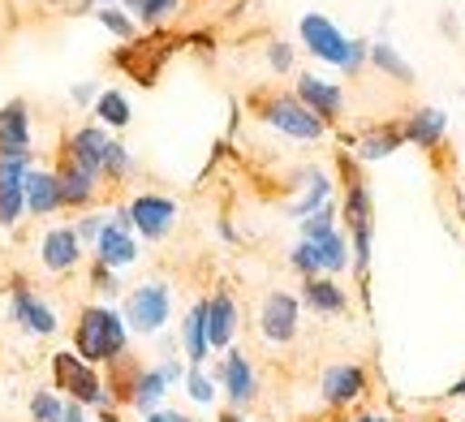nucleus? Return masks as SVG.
I'll use <instances>...</instances> for the list:
<instances>
[{
	"mask_svg": "<svg viewBox=\"0 0 465 422\" xmlns=\"http://www.w3.org/2000/svg\"><path fill=\"white\" fill-rule=\"evenodd\" d=\"M168 310H173V289L164 280H147V285H138L130 293V302H125V323H130L134 332H160L168 323Z\"/></svg>",
	"mask_w": 465,
	"mask_h": 422,
	"instance_id": "obj_6",
	"label": "nucleus"
},
{
	"mask_svg": "<svg viewBox=\"0 0 465 422\" xmlns=\"http://www.w3.org/2000/svg\"><path fill=\"white\" fill-rule=\"evenodd\" d=\"M104 5H108V0H104Z\"/></svg>",
	"mask_w": 465,
	"mask_h": 422,
	"instance_id": "obj_46",
	"label": "nucleus"
},
{
	"mask_svg": "<svg viewBox=\"0 0 465 422\" xmlns=\"http://www.w3.org/2000/svg\"><path fill=\"white\" fill-rule=\"evenodd\" d=\"M56 182H61V203L65 207H86L91 199H95V172H86V169H78L74 160H65L61 169H56Z\"/></svg>",
	"mask_w": 465,
	"mask_h": 422,
	"instance_id": "obj_23",
	"label": "nucleus"
},
{
	"mask_svg": "<svg viewBox=\"0 0 465 422\" xmlns=\"http://www.w3.org/2000/svg\"><path fill=\"white\" fill-rule=\"evenodd\" d=\"M95 263L108 271H121L138 263V241H134V229H125L121 220H108V229L95 241Z\"/></svg>",
	"mask_w": 465,
	"mask_h": 422,
	"instance_id": "obj_13",
	"label": "nucleus"
},
{
	"mask_svg": "<svg viewBox=\"0 0 465 422\" xmlns=\"http://www.w3.org/2000/svg\"><path fill=\"white\" fill-rule=\"evenodd\" d=\"M125 216H130L134 233H143L147 241H164L173 233V224H177V203L164 199V194H138V199H130Z\"/></svg>",
	"mask_w": 465,
	"mask_h": 422,
	"instance_id": "obj_8",
	"label": "nucleus"
},
{
	"mask_svg": "<svg viewBox=\"0 0 465 422\" xmlns=\"http://www.w3.org/2000/svg\"><path fill=\"white\" fill-rule=\"evenodd\" d=\"M74 349L91 367H104V362L113 367L125 354V319L108 306H86L78 315V328H74Z\"/></svg>",
	"mask_w": 465,
	"mask_h": 422,
	"instance_id": "obj_3",
	"label": "nucleus"
},
{
	"mask_svg": "<svg viewBox=\"0 0 465 422\" xmlns=\"http://www.w3.org/2000/svg\"><path fill=\"white\" fill-rule=\"evenodd\" d=\"M302 302L323 319H336L349 310V293L336 285V276H315V280H302Z\"/></svg>",
	"mask_w": 465,
	"mask_h": 422,
	"instance_id": "obj_16",
	"label": "nucleus"
},
{
	"mask_svg": "<svg viewBox=\"0 0 465 422\" xmlns=\"http://www.w3.org/2000/svg\"><path fill=\"white\" fill-rule=\"evenodd\" d=\"M130 5V14L138 17V22H147V26H160V22H168V17L182 9V0H125Z\"/></svg>",
	"mask_w": 465,
	"mask_h": 422,
	"instance_id": "obj_30",
	"label": "nucleus"
},
{
	"mask_svg": "<svg viewBox=\"0 0 465 422\" xmlns=\"http://www.w3.org/2000/svg\"><path fill=\"white\" fill-rule=\"evenodd\" d=\"M298 323H302V302L293 293H284V289H272L263 306H259V337L267 345H289L298 337Z\"/></svg>",
	"mask_w": 465,
	"mask_h": 422,
	"instance_id": "obj_7",
	"label": "nucleus"
},
{
	"mask_svg": "<svg viewBox=\"0 0 465 422\" xmlns=\"http://www.w3.org/2000/svg\"><path fill=\"white\" fill-rule=\"evenodd\" d=\"M26 177H0V229H14L17 216L26 211Z\"/></svg>",
	"mask_w": 465,
	"mask_h": 422,
	"instance_id": "obj_28",
	"label": "nucleus"
},
{
	"mask_svg": "<svg viewBox=\"0 0 465 422\" xmlns=\"http://www.w3.org/2000/svg\"><path fill=\"white\" fill-rule=\"evenodd\" d=\"M39 259H44L48 271H69L78 268V259H83V241H78L74 229H48L44 246H39Z\"/></svg>",
	"mask_w": 465,
	"mask_h": 422,
	"instance_id": "obj_18",
	"label": "nucleus"
},
{
	"mask_svg": "<svg viewBox=\"0 0 465 422\" xmlns=\"http://www.w3.org/2000/svg\"><path fill=\"white\" fill-rule=\"evenodd\" d=\"M108 147H113V138L104 134L100 125H83L78 134L69 138L65 160H74L78 169H86V172H95V177H100V169H104V155H108Z\"/></svg>",
	"mask_w": 465,
	"mask_h": 422,
	"instance_id": "obj_15",
	"label": "nucleus"
},
{
	"mask_svg": "<svg viewBox=\"0 0 465 422\" xmlns=\"http://www.w3.org/2000/svg\"><path fill=\"white\" fill-rule=\"evenodd\" d=\"M341 182H345V199H341V220L349 224V250H353V271L366 276L371 268V241H375V207H371V186L358 172L353 160H341Z\"/></svg>",
	"mask_w": 465,
	"mask_h": 422,
	"instance_id": "obj_1",
	"label": "nucleus"
},
{
	"mask_svg": "<svg viewBox=\"0 0 465 422\" xmlns=\"http://www.w3.org/2000/svg\"><path fill=\"white\" fill-rule=\"evenodd\" d=\"M220 384H224V397H229V409H242L254 406L259 397V379H254V367L242 349H224V362H220Z\"/></svg>",
	"mask_w": 465,
	"mask_h": 422,
	"instance_id": "obj_10",
	"label": "nucleus"
},
{
	"mask_svg": "<svg viewBox=\"0 0 465 422\" xmlns=\"http://www.w3.org/2000/svg\"><path fill=\"white\" fill-rule=\"evenodd\" d=\"M336 220H341V207H336V203L319 207L315 216L298 220V224H302V241H323L328 233H336Z\"/></svg>",
	"mask_w": 465,
	"mask_h": 422,
	"instance_id": "obj_29",
	"label": "nucleus"
},
{
	"mask_svg": "<svg viewBox=\"0 0 465 422\" xmlns=\"http://www.w3.org/2000/svg\"><path fill=\"white\" fill-rule=\"evenodd\" d=\"M289 268L298 271L302 280H315V276H323V263H319V246H315V241H298V246L289 250Z\"/></svg>",
	"mask_w": 465,
	"mask_h": 422,
	"instance_id": "obj_32",
	"label": "nucleus"
},
{
	"mask_svg": "<svg viewBox=\"0 0 465 422\" xmlns=\"http://www.w3.org/2000/svg\"><path fill=\"white\" fill-rule=\"evenodd\" d=\"M371 65L380 69L383 78H392V83H401V86H410L414 83V65L401 56L388 39H380V44H371Z\"/></svg>",
	"mask_w": 465,
	"mask_h": 422,
	"instance_id": "obj_25",
	"label": "nucleus"
},
{
	"mask_svg": "<svg viewBox=\"0 0 465 422\" xmlns=\"http://www.w3.org/2000/svg\"><path fill=\"white\" fill-rule=\"evenodd\" d=\"M353 422H397V418H392V414H358Z\"/></svg>",
	"mask_w": 465,
	"mask_h": 422,
	"instance_id": "obj_42",
	"label": "nucleus"
},
{
	"mask_svg": "<svg viewBox=\"0 0 465 422\" xmlns=\"http://www.w3.org/2000/svg\"><path fill=\"white\" fill-rule=\"evenodd\" d=\"M147 422H190V418L182 409H155V414H147Z\"/></svg>",
	"mask_w": 465,
	"mask_h": 422,
	"instance_id": "obj_40",
	"label": "nucleus"
},
{
	"mask_svg": "<svg viewBox=\"0 0 465 422\" xmlns=\"http://www.w3.org/2000/svg\"><path fill=\"white\" fill-rule=\"evenodd\" d=\"M91 285H100V293H108V298H113V293H116V276L108 268H100V263H95V268H91Z\"/></svg>",
	"mask_w": 465,
	"mask_h": 422,
	"instance_id": "obj_39",
	"label": "nucleus"
},
{
	"mask_svg": "<svg viewBox=\"0 0 465 422\" xmlns=\"http://www.w3.org/2000/svg\"><path fill=\"white\" fill-rule=\"evenodd\" d=\"M449 397H457V401H465V375H461V379H457V384H452V388H449Z\"/></svg>",
	"mask_w": 465,
	"mask_h": 422,
	"instance_id": "obj_43",
	"label": "nucleus"
},
{
	"mask_svg": "<svg viewBox=\"0 0 465 422\" xmlns=\"http://www.w3.org/2000/svg\"><path fill=\"white\" fill-rule=\"evenodd\" d=\"M104 229H108V220H104V216H83L74 233H78V241H100Z\"/></svg>",
	"mask_w": 465,
	"mask_h": 422,
	"instance_id": "obj_38",
	"label": "nucleus"
},
{
	"mask_svg": "<svg viewBox=\"0 0 465 422\" xmlns=\"http://www.w3.org/2000/svg\"><path fill=\"white\" fill-rule=\"evenodd\" d=\"M319 246V263H323V276H341V271L353 268V250H349V237L336 229V233H328L323 241H315Z\"/></svg>",
	"mask_w": 465,
	"mask_h": 422,
	"instance_id": "obj_27",
	"label": "nucleus"
},
{
	"mask_svg": "<svg viewBox=\"0 0 465 422\" xmlns=\"http://www.w3.org/2000/svg\"><path fill=\"white\" fill-rule=\"evenodd\" d=\"M293 95H298L323 125H332V121L345 113V91L336 83H328V78H315V74H302L298 86H293Z\"/></svg>",
	"mask_w": 465,
	"mask_h": 422,
	"instance_id": "obj_12",
	"label": "nucleus"
},
{
	"mask_svg": "<svg viewBox=\"0 0 465 422\" xmlns=\"http://www.w3.org/2000/svg\"><path fill=\"white\" fill-rule=\"evenodd\" d=\"M461 422H465V418H461Z\"/></svg>",
	"mask_w": 465,
	"mask_h": 422,
	"instance_id": "obj_47",
	"label": "nucleus"
},
{
	"mask_svg": "<svg viewBox=\"0 0 465 422\" xmlns=\"http://www.w3.org/2000/svg\"><path fill=\"white\" fill-rule=\"evenodd\" d=\"M164 392H168L164 367L138 371V379H134V392H130V406L143 409V414H155V409H160V401H164Z\"/></svg>",
	"mask_w": 465,
	"mask_h": 422,
	"instance_id": "obj_24",
	"label": "nucleus"
},
{
	"mask_svg": "<svg viewBox=\"0 0 465 422\" xmlns=\"http://www.w3.org/2000/svg\"><path fill=\"white\" fill-rule=\"evenodd\" d=\"M232 332H237V302H232V293L220 289L216 298L207 302V337H212V349H232Z\"/></svg>",
	"mask_w": 465,
	"mask_h": 422,
	"instance_id": "obj_20",
	"label": "nucleus"
},
{
	"mask_svg": "<svg viewBox=\"0 0 465 422\" xmlns=\"http://www.w3.org/2000/svg\"><path fill=\"white\" fill-rule=\"evenodd\" d=\"M125 172H130V152H125L121 142H113V147H108V155H104L100 177H108V182H125Z\"/></svg>",
	"mask_w": 465,
	"mask_h": 422,
	"instance_id": "obj_35",
	"label": "nucleus"
},
{
	"mask_svg": "<svg viewBox=\"0 0 465 422\" xmlns=\"http://www.w3.org/2000/svg\"><path fill=\"white\" fill-rule=\"evenodd\" d=\"M401 134H405V142H414L422 152H435L444 142V134H449V113L444 108H414L410 117L401 121Z\"/></svg>",
	"mask_w": 465,
	"mask_h": 422,
	"instance_id": "obj_14",
	"label": "nucleus"
},
{
	"mask_svg": "<svg viewBox=\"0 0 465 422\" xmlns=\"http://www.w3.org/2000/svg\"><path fill=\"white\" fill-rule=\"evenodd\" d=\"M31 418L35 422H65V401L56 392H35L31 397Z\"/></svg>",
	"mask_w": 465,
	"mask_h": 422,
	"instance_id": "obj_33",
	"label": "nucleus"
},
{
	"mask_svg": "<svg viewBox=\"0 0 465 422\" xmlns=\"http://www.w3.org/2000/svg\"><path fill=\"white\" fill-rule=\"evenodd\" d=\"M95 117L104 125H130V100L121 91H104L100 100H95Z\"/></svg>",
	"mask_w": 465,
	"mask_h": 422,
	"instance_id": "obj_31",
	"label": "nucleus"
},
{
	"mask_svg": "<svg viewBox=\"0 0 465 422\" xmlns=\"http://www.w3.org/2000/svg\"><path fill=\"white\" fill-rule=\"evenodd\" d=\"M65 422H86V418H83V406H78V401H69V406H65Z\"/></svg>",
	"mask_w": 465,
	"mask_h": 422,
	"instance_id": "obj_41",
	"label": "nucleus"
},
{
	"mask_svg": "<svg viewBox=\"0 0 465 422\" xmlns=\"http://www.w3.org/2000/svg\"><path fill=\"white\" fill-rule=\"evenodd\" d=\"M319 397L328 409H349L366 397V371L358 362H332L319 379Z\"/></svg>",
	"mask_w": 465,
	"mask_h": 422,
	"instance_id": "obj_9",
	"label": "nucleus"
},
{
	"mask_svg": "<svg viewBox=\"0 0 465 422\" xmlns=\"http://www.w3.org/2000/svg\"><path fill=\"white\" fill-rule=\"evenodd\" d=\"M14 319L26 328V332H35V337H52L56 332V310H52L48 302H39L26 285L14 289Z\"/></svg>",
	"mask_w": 465,
	"mask_h": 422,
	"instance_id": "obj_17",
	"label": "nucleus"
},
{
	"mask_svg": "<svg viewBox=\"0 0 465 422\" xmlns=\"http://www.w3.org/2000/svg\"><path fill=\"white\" fill-rule=\"evenodd\" d=\"M182 345H185V358H190V367H203V362L212 358V337H207V302H194L190 310H185Z\"/></svg>",
	"mask_w": 465,
	"mask_h": 422,
	"instance_id": "obj_21",
	"label": "nucleus"
},
{
	"mask_svg": "<svg viewBox=\"0 0 465 422\" xmlns=\"http://www.w3.org/2000/svg\"><path fill=\"white\" fill-rule=\"evenodd\" d=\"M267 65L276 69V74H289V69H293V48H289V44H272V48H267Z\"/></svg>",
	"mask_w": 465,
	"mask_h": 422,
	"instance_id": "obj_37",
	"label": "nucleus"
},
{
	"mask_svg": "<svg viewBox=\"0 0 465 422\" xmlns=\"http://www.w3.org/2000/svg\"><path fill=\"white\" fill-rule=\"evenodd\" d=\"M328 203H332V177H328V172H319V169H311L306 172V194L293 203V216L306 220V216H315L319 207H328Z\"/></svg>",
	"mask_w": 465,
	"mask_h": 422,
	"instance_id": "obj_26",
	"label": "nucleus"
},
{
	"mask_svg": "<svg viewBox=\"0 0 465 422\" xmlns=\"http://www.w3.org/2000/svg\"><path fill=\"white\" fill-rule=\"evenodd\" d=\"M298 34H302V48L328 61V65L345 69V74H358V69L371 61V44L366 39H349L345 31H336V22H328L323 14H306L298 22Z\"/></svg>",
	"mask_w": 465,
	"mask_h": 422,
	"instance_id": "obj_2",
	"label": "nucleus"
},
{
	"mask_svg": "<svg viewBox=\"0 0 465 422\" xmlns=\"http://www.w3.org/2000/svg\"><path fill=\"white\" fill-rule=\"evenodd\" d=\"M52 375H56V388L69 392L78 406H95L108 409L113 406V392H108V379H104L86 358L78 354H52Z\"/></svg>",
	"mask_w": 465,
	"mask_h": 422,
	"instance_id": "obj_5",
	"label": "nucleus"
},
{
	"mask_svg": "<svg viewBox=\"0 0 465 422\" xmlns=\"http://www.w3.org/2000/svg\"><path fill=\"white\" fill-rule=\"evenodd\" d=\"M259 117L272 125V130H281L284 138H298V142H319V138L328 134V125L298 100V95H281V91H267L259 95Z\"/></svg>",
	"mask_w": 465,
	"mask_h": 422,
	"instance_id": "obj_4",
	"label": "nucleus"
},
{
	"mask_svg": "<svg viewBox=\"0 0 465 422\" xmlns=\"http://www.w3.org/2000/svg\"><path fill=\"white\" fill-rule=\"evenodd\" d=\"M185 397H190L194 406H212V397H216L212 379H207L199 367H190V375H185Z\"/></svg>",
	"mask_w": 465,
	"mask_h": 422,
	"instance_id": "obj_36",
	"label": "nucleus"
},
{
	"mask_svg": "<svg viewBox=\"0 0 465 422\" xmlns=\"http://www.w3.org/2000/svg\"><path fill=\"white\" fill-rule=\"evenodd\" d=\"M104 22V26H108V31L116 34V39H125V44H130L134 34H138V26H134V17H130V9H113V5H104L100 14H95Z\"/></svg>",
	"mask_w": 465,
	"mask_h": 422,
	"instance_id": "obj_34",
	"label": "nucleus"
},
{
	"mask_svg": "<svg viewBox=\"0 0 465 422\" xmlns=\"http://www.w3.org/2000/svg\"><path fill=\"white\" fill-rule=\"evenodd\" d=\"M26 211L31 216H52V211H61V182H56V172H44V169H31L26 172Z\"/></svg>",
	"mask_w": 465,
	"mask_h": 422,
	"instance_id": "obj_19",
	"label": "nucleus"
},
{
	"mask_svg": "<svg viewBox=\"0 0 465 422\" xmlns=\"http://www.w3.org/2000/svg\"><path fill=\"white\" fill-rule=\"evenodd\" d=\"M405 147V134H401V125H371L358 142H353V155L362 160V164H371V160H388L392 152H401Z\"/></svg>",
	"mask_w": 465,
	"mask_h": 422,
	"instance_id": "obj_22",
	"label": "nucleus"
},
{
	"mask_svg": "<svg viewBox=\"0 0 465 422\" xmlns=\"http://www.w3.org/2000/svg\"><path fill=\"white\" fill-rule=\"evenodd\" d=\"M461 207H465V186H461Z\"/></svg>",
	"mask_w": 465,
	"mask_h": 422,
	"instance_id": "obj_45",
	"label": "nucleus"
},
{
	"mask_svg": "<svg viewBox=\"0 0 465 422\" xmlns=\"http://www.w3.org/2000/svg\"><path fill=\"white\" fill-rule=\"evenodd\" d=\"M220 422H246V418H242L237 409H224V414H220Z\"/></svg>",
	"mask_w": 465,
	"mask_h": 422,
	"instance_id": "obj_44",
	"label": "nucleus"
},
{
	"mask_svg": "<svg viewBox=\"0 0 465 422\" xmlns=\"http://www.w3.org/2000/svg\"><path fill=\"white\" fill-rule=\"evenodd\" d=\"M0 160L31 164V113L22 100L0 108Z\"/></svg>",
	"mask_w": 465,
	"mask_h": 422,
	"instance_id": "obj_11",
	"label": "nucleus"
}]
</instances>
